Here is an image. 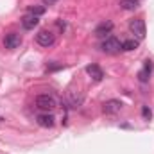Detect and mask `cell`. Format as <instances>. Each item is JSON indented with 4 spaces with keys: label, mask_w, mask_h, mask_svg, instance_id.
Returning a JSON list of instances; mask_svg holds the SVG:
<instances>
[{
    "label": "cell",
    "mask_w": 154,
    "mask_h": 154,
    "mask_svg": "<svg viewBox=\"0 0 154 154\" xmlns=\"http://www.w3.org/2000/svg\"><path fill=\"white\" fill-rule=\"evenodd\" d=\"M100 50L106 52V54H116V52L122 50V43H120V39H116L115 36H108V38L102 41Z\"/></svg>",
    "instance_id": "cell-1"
},
{
    "label": "cell",
    "mask_w": 154,
    "mask_h": 154,
    "mask_svg": "<svg viewBox=\"0 0 154 154\" xmlns=\"http://www.w3.org/2000/svg\"><path fill=\"white\" fill-rule=\"evenodd\" d=\"M129 31L134 34V38L138 39H143L145 38V34H147V31H145V22L142 20V18H134V20H131L129 22Z\"/></svg>",
    "instance_id": "cell-2"
},
{
    "label": "cell",
    "mask_w": 154,
    "mask_h": 154,
    "mask_svg": "<svg viewBox=\"0 0 154 154\" xmlns=\"http://www.w3.org/2000/svg\"><path fill=\"white\" fill-rule=\"evenodd\" d=\"M36 108H39L45 113H48V111L56 109V100L50 95H38L36 97Z\"/></svg>",
    "instance_id": "cell-3"
},
{
    "label": "cell",
    "mask_w": 154,
    "mask_h": 154,
    "mask_svg": "<svg viewBox=\"0 0 154 154\" xmlns=\"http://www.w3.org/2000/svg\"><path fill=\"white\" fill-rule=\"evenodd\" d=\"M36 41H38V45H41V47H52L54 41H56V34L52 31H48V29H41L38 34H36Z\"/></svg>",
    "instance_id": "cell-4"
},
{
    "label": "cell",
    "mask_w": 154,
    "mask_h": 154,
    "mask_svg": "<svg viewBox=\"0 0 154 154\" xmlns=\"http://www.w3.org/2000/svg\"><path fill=\"white\" fill-rule=\"evenodd\" d=\"M4 45H5V48L14 50V48H18V47L22 45V36H20L18 32H9V34H5V38H4Z\"/></svg>",
    "instance_id": "cell-5"
},
{
    "label": "cell",
    "mask_w": 154,
    "mask_h": 154,
    "mask_svg": "<svg viewBox=\"0 0 154 154\" xmlns=\"http://www.w3.org/2000/svg\"><path fill=\"white\" fill-rule=\"evenodd\" d=\"M38 25H39V16H34V14L27 13V14L22 18V27H23L25 31H32V29H36Z\"/></svg>",
    "instance_id": "cell-6"
},
{
    "label": "cell",
    "mask_w": 154,
    "mask_h": 154,
    "mask_svg": "<svg viewBox=\"0 0 154 154\" xmlns=\"http://www.w3.org/2000/svg\"><path fill=\"white\" fill-rule=\"evenodd\" d=\"M122 109V102L120 100H116V99H111V100H106L104 102V106H102V111L106 113V115H115Z\"/></svg>",
    "instance_id": "cell-7"
},
{
    "label": "cell",
    "mask_w": 154,
    "mask_h": 154,
    "mask_svg": "<svg viewBox=\"0 0 154 154\" xmlns=\"http://www.w3.org/2000/svg\"><path fill=\"white\" fill-rule=\"evenodd\" d=\"M86 74L91 77L95 82H100V81L104 79V72H102V68H100L99 65H88V66H86Z\"/></svg>",
    "instance_id": "cell-8"
},
{
    "label": "cell",
    "mask_w": 154,
    "mask_h": 154,
    "mask_svg": "<svg viewBox=\"0 0 154 154\" xmlns=\"http://www.w3.org/2000/svg\"><path fill=\"white\" fill-rule=\"evenodd\" d=\"M36 122H38L41 127H54V124H56V118H54V115L52 113H41V115H38V118H36Z\"/></svg>",
    "instance_id": "cell-9"
},
{
    "label": "cell",
    "mask_w": 154,
    "mask_h": 154,
    "mask_svg": "<svg viewBox=\"0 0 154 154\" xmlns=\"http://www.w3.org/2000/svg\"><path fill=\"white\" fill-rule=\"evenodd\" d=\"M113 22H102L97 29H95V36H99V38H104L106 34H111V31H113Z\"/></svg>",
    "instance_id": "cell-10"
},
{
    "label": "cell",
    "mask_w": 154,
    "mask_h": 154,
    "mask_svg": "<svg viewBox=\"0 0 154 154\" xmlns=\"http://www.w3.org/2000/svg\"><path fill=\"white\" fill-rule=\"evenodd\" d=\"M151 72H152V61H151V59H147V61H145V65H143V70L138 74L140 82H147V81H149V75H151Z\"/></svg>",
    "instance_id": "cell-11"
},
{
    "label": "cell",
    "mask_w": 154,
    "mask_h": 154,
    "mask_svg": "<svg viewBox=\"0 0 154 154\" xmlns=\"http://www.w3.org/2000/svg\"><path fill=\"white\" fill-rule=\"evenodd\" d=\"M140 5V0H120V9L124 11H134L138 9Z\"/></svg>",
    "instance_id": "cell-12"
},
{
    "label": "cell",
    "mask_w": 154,
    "mask_h": 154,
    "mask_svg": "<svg viewBox=\"0 0 154 154\" xmlns=\"http://www.w3.org/2000/svg\"><path fill=\"white\" fill-rule=\"evenodd\" d=\"M138 45H140V41H138V39H125V41H122V50L131 52V50H136V48H138Z\"/></svg>",
    "instance_id": "cell-13"
},
{
    "label": "cell",
    "mask_w": 154,
    "mask_h": 154,
    "mask_svg": "<svg viewBox=\"0 0 154 154\" xmlns=\"http://www.w3.org/2000/svg\"><path fill=\"white\" fill-rule=\"evenodd\" d=\"M31 14H34V16H41L43 13H45V5H29V9H27Z\"/></svg>",
    "instance_id": "cell-14"
},
{
    "label": "cell",
    "mask_w": 154,
    "mask_h": 154,
    "mask_svg": "<svg viewBox=\"0 0 154 154\" xmlns=\"http://www.w3.org/2000/svg\"><path fill=\"white\" fill-rule=\"evenodd\" d=\"M142 115H143V118H145V120H151V115H152V113H151L149 106H143V108H142Z\"/></svg>",
    "instance_id": "cell-15"
},
{
    "label": "cell",
    "mask_w": 154,
    "mask_h": 154,
    "mask_svg": "<svg viewBox=\"0 0 154 154\" xmlns=\"http://www.w3.org/2000/svg\"><path fill=\"white\" fill-rule=\"evenodd\" d=\"M57 0H43V5H52V4H56Z\"/></svg>",
    "instance_id": "cell-16"
},
{
    "label": "cell",
    "mask_w": 154,
    "mask_h": 154,
    "mask_svg": "<svg viewBox=\"0 0 154 154\" xmlns=\"http://www.w3.org/2000/svg\"><path fill=\"white\" fill-rule=\"evenodd\" d=\"M0 122H2V116H0Z\"/></svg>",
    "instance_id": "cell-17"
}]
</instances>
